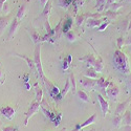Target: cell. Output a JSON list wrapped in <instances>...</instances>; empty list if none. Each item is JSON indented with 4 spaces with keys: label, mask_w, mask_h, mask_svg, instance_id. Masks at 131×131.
<instances>
[{
    "label": "cell",
    "mask_w": 131,
    "mask_h": 131,
    "mask_svg": "<svg viewBox=\"0 0 131 131\" xmlns=\"http://www.w3.org/2000/svg\"><path fill=\"white\" fill-rule=\"evenodd\" d=\"M9 16L6 17H0V34H2L3 30L5 29V27L8 25L9 22Z\"/></svg>",
    "instance_id": "20"
},
{
    "label": "cell",
    "mask_w": 131,
    "mask_h": 131,
    "mask_svg": "<svg viewBox=\"0 0 131 131\" xmlns=\"http://www.w3.org/2000/svg\"><path fill=\"white\" fill-rule=\"evenodd\" d=\"M122 124L123 126H131V112L126 111L123 118H122Z\"/></svg>",
    "instance_id": "22"
},
{
    "label": "cell",
    "mask_w": 131,
    "mask_h": 131,
    "mask_svg": "<svg viewBox=\"0 0 131 131\" xmlns=\"http://www.w3.org/2000/svg\"><path fill=\"white\" fill-rule=\"evenodd\" d=\"M16 56H17V57H19V58H21V59H23V60H24V61L27 63L28 67H29V68H30L32 71L37 72V68H36V65H35L34 60H31L30 58H28V57L24 56V54H18V53H16Z\"/></svg>",
    "instance_id": "14"
},
{
    "label": "cell",
    "mask_w": 131,
    "mask_h": 131,
    "mask_svg": "<svg viewBox=\"0 0 131 131\" xmlns=\"http://www.w3.org/2000/svg\"><path fill=\"white\" fill-rule=\"evenodd\" d=\"M77 95H78V97L81 100V101H83V102H86V103H89L90 102V99L88 97V95H87V93L84 91V90H77Z\"/></svg>",
    "instance_id": "24"
},
{
    "label": "cell",
    "mask_w": 131,
    "mask_h": 131,
    "mask_svg": "<svg viewBox=\"0 0 131 131\" xmlns=\"http://www.w3.org/2000/svg\"><path fill=\"white\" fill-rule=\"evenodd\" d=\"M79 60H80V61L85 62L87 65H88L89 67H93V65H94V63H95V61H96L95 57L93 56V54H91V53H89V54H86L85 57L80 58Z\"/></svg>",
    "instance_id": "13"
},
{
    "label": "cell",
    "mask_w": 131,
    "mask_h": 131,
    "mask_svg": "<svg viewBox=\"0 0 131 131\" xmlns=\"http://www.w3.org/2000/svg\"><path fill=\"white\" fill-rule=\"evenodd\" d=\"M91 131H94V130H91Z\"/></svg>",
    "instance_id": "50"
},
{
    "label": "cell",
    "mask_w": 131,
    "mask_h": 131,
    "mask_svg": "<svg viewBox=\"0 0 131 131\" xmlns=\"http://www.w3.org/2000/svg\"><path fill=\"white\" fill-rule=\"evenodd\" d=\"M71 25H72V20L70 18H67L66 22H63V34H66V32L70 31Z\"/></svg>",
    "instance_id": "25"
},
{
    "label": "cell",
    "mask_w": 131,
    "mask_h": 131,
    "mask_svg": "<svg viewBox=\"0 0 131 131\" xmlns=\"http://www.w3.org/2000/svg\"><path fill=\"white\" fill-rule=\"evenodd\" d=\"M42 81L44 82V84H45V86H46V89H47V92H48V94H49L51 97L56 99V97L59 96L60 90H59V88H58L56 85H53V84H52L48 79H46L45 77L42 79Z\"/></svg>",
    "instance_id": "4"
},
{
    "label": "cell",
    "mask_w": 131,
    "mask_h": 131,
    "mask_svg": "<svg viewBox=\"0 0 131 131\" xmlns=\"http://www.w3.org/2000/svg\"><path fill=\"white\" fill-rule=\"evenodd\" d=\"M93 68L95 69V71L97 73L103 70V68H104V62H103L101 57H97V59H96V61H95V63L93 65Z\"/></svg>",
    "instance_id": "21"
},
{
    "label": "cell",
    "mask_w": 131,
    "mask_h": 131,
    "mask_svg": "<svg viewBox=\"0 0 131 131\" xmlns=\"http://www.w3.org/2000/svg\"><path fill=\"white\" fill-rule=\"evenodd\" d=\"M42 97H43V91H42V89H40V88H38V87H36V99H35V100H36L37 102L41 103Z\"/></svg>",
    "instance_id": "32"
},
{
    "label": "cell",
    "mask_w": 131,
    "mask_h": 131,
    "mask_svg": "<svg viewBox=\"0 0 131 131\" xmlns=\"http://www.w3.org/2000/svg\"><path fill=\"white\" fill-rule=\"evenodd\" d=\"M113 63L114 66L117 70H119L123 73H129L130 72V66H129V62L128 58L126 56V53L123 52L122 50H115L113 54Z\"/></svg>",
    "instance_id": "1"
},
{
    "label": "cell",
    "mask_w": 131,
    "mask_h": 131,
    "mask_svg": "<svg viewBox=\"0 0 131 131\" xmlns=\"http://www.w3.org/2000/svg\"><path fill=\"white\" fill-rule=\"evenodd\" d=\"M20 26V22H19V20L17 18H15L13 21H12V24H10V27H9V30H8V36H7V39L10 40L14 36L15 34L17 32L18 28Z\"/></svg>",
    "instance_id": "10"
},
{
    "label": "cell",
    "mask_w": 131,
    "mask_h": 131,
    "mask_svg": "<svg viewBox=\"0 0 131 131\" xmlns=\"http://www.w3.org/2000/svg\"><path fill=\"white\" fill-rule=\"evenodd\" d=\"M2 131H17V127H13V126H7L5 128H3Z\"/></svg>",
    "instance_id": "39"
},
{
    "label": "cell",
    "mask_w": 131,
    "mask_h": 131,
    "mask_svg": "<svg viewBox=\"0 0 131 131\" xmlns=\"http://www.w3.org/2000/svg\"><path fill=\"white\" fill-rule=\"evenodd\" d=\"M65 37H66V39H67L69 42H73V41L77 40V35H75L72 30L66 32V34H65Z\"/></svg>",
    "instance_id": "30"
},
{
    "label": "cell",
    "mask_w": 131,
    "mask_h": 131,
    "mask_svg": "<svg viewBox=\"0 0 131 131\" xmlns=\"http://www.w3.org/2000/svg\"><path fill=\"white\" fill-rule=\"evenodd\" d=\"M53 31H54V37L53 39L54 40H59L63 34V20L61 19L59 21V23L57 24V26L53 28Z\"/></svg>",
    "instance_id": "12"
},
{
    "label": "cell",
    "mask_w": 131,
    "mask_h": 131,
    "mask_svg": "<svg viewBox=\"0 0 131 131\" xmlns=\"http://www.w3.org/2000/svg\"><path fill=\"white\" fill-rule=\"evenodd\" d=\"M123 6V3L122 2H115V3H113V4H111L110 6H109V8L108 9H110V10H113V12H116V10L118 9V8H121ZM107 9V10H108Z\"/></svg>",
    "instance_id": "33"
},
{
    "label": "cell",
    "mask_w": 131,
    "mask_h": 131,
    "mask_svg": "<svg viewBox=\"0 0 131 131\" xmlns=\"http://www.w3.org/2000/svg\"><path fill=\"white\" fill-rule=\"evenodd\" d=\"M50 9H51V1L47 2V4L44 6V9H43L42 12V17L44 18L45 20H48V16H49V13H50Z\"/></svg>",
    "instance_id": "23"
},
{
    "label": "cell",
    "mask_w": 131,
    "mask_h": 131,
    "mask_svg": "<svg viewBox=\"0 0 131 131\" xmlns=\"http://www.w3.org/2000/svg\"><path fill=\"white\" fill-rule=\"evenodd\" d=\"M109 23H110V22H109V20H107L106 22H104L103 24H101L99 27H97V30H99V31H103V30H105V29L107 28V26L109 25Z\"/></svg>",
    "instance_id": "36"
},
{
    "label": "cell",
    "mask_w": 131,
    "mask_h": 131,
    "mask_svg": "<svg viewBox=\"0 0 131 131\" xmlns=\"http://www.w3.org/2000/svg\"><path fill=\"white\" fill-rule=\"evenodd\" d=\"M96 99H97V101H99V103H100L103 116H106V114L109 112V104H108V102L104 99L103 95L101 93H97L96 94Z\"/></svg>",
    "instance_id": "9"
},
{
    "label": "cell",
    "mask_w": 131,
    "mask_h": 131,
    "mask_svg": "<svg viewBox=\"0 0 131 131\" xmlns=\"http://www.w3.org/2000/svg\"><path fill=\"white\" fill-rule=\"evenodd\" d=\"M109 84H110V82L105 80V78H100L96 80V87L100 89H107V87L109 86Z\"/></svg>",
    "instance_id": "18"
},
{
    "label": "cell",
    "mask_w": 131,
    "mask_h": 131,
    "mask_svg": "<svg viewBox=\"0 0 131 131\" xmlns=\"http://www.w3.org/2000/svg\"><path fill=\"white\" fill-rule=\"evenodd\" d=\"M62 131H64V130H62Z\"/></svg>",
    "instance_id": "52"
},
{
    "label": "cell",
    "mask_w": 131,
    "mask_h": 131,
    "mask_svg": "<svg viewBox=\"0 0 131 131\" xmlns=\"http://www.w3.org/2000/svg\"><path fill=\"white\" fill-rule=\"evenodd\" d=\"M84 77L89 78V79H93L96 80L97 79V72L95 71V69L93 67H88L86 69V71L84 72Z\"/></svg>",
    "instance_id": "15"
},
{
    "label": "cell",
    "mask_w": 131,
    "mask_h": 131,
    "mask_svg": "<svg viewBox=\"0 0 131 131\" xmlns=\"http://www.w3.org/2000/svg\"><path fill=\"white\" fill-rule=\"evenodd\" d=\"M0 64H1V62H0Z\"/></svg>",
    "instance_id": "51"
},
{
    "label": "cell",
    "mask_w": 131,
    "mask_h": 131,
    "mask_svg": "<svg viewBox=\"0 0 131 131\" xmlns=\"http://www.w3.org/2000/svg\"><path fill=\"white\" fill-rule=\"evenodd\" d=\"M69 80H70V85H71V90H72V92L77 93V83H75V77H74L73 73H70Z\"/></svg>",
    "instance_id": "27"
},
{
    "label": "cell",
    "mask_w": 131,
    "mask_h": 131,
    "mask_svg": "<svg viewBox=\"0 0 131 131\" xmlns=\"http://www.w3.org/2000/svg\"><path fill=\"white\" fill-rule=\"evenodd\" d=\"M130 44H131V39H128V40L126 41V43H125V45L128 46V45H130Z\"/></svg>",
    "instance_id": "46"
},
{
    "label": "cell",
    "mask_w": 131,
    "mask_h": 131,
    "mask_svg": "<svg viewBox=\"0 0 131 131\" xmlns=\"http://www.w3.org/2000/svg\"><path fill=\"white\" fill-rule=\"evenodd\" d=\"M70 2H71V0H58L59 6L62 7V8H65V9L68 7V5L70 4Z\"/></svg>",
    "instance_id": "31"
},
{
    "label": "cell",
    "mask_w": 131,
    "mask_h": 131,
    "mask_svg": "<svg viewBox=\"0 0 131 131\" xmlns=\"http://www.w3.org/2000/svg\"><path fill=\"white\" fill-rule=\"evenodd\" d=\"M116 16H117L116 12H113V10H110V9H108L107 12L105 13V17H106L108 20H113V19L116 18Z\"/></svg>",
    "instance_id": "29"
},
{
    "label": "cell",
    "mask_w": 131,
    "mask_h": 131,
    "mask_svg": "<svg viewBox=\"0 0 131 131\" xmlns=\"http://www.w3.org/2000/svg\"><path fill=\"white\" fill-rule=\"evenodd\" d=\"M108 19L106 17H102L100 19H94V18H88L86 21V26L89 28H97L101 24H103L104 22H106Z\"/></svg>",
    "instance_id": "7"
},
{
    "label": "cell",
    "mask_w": 131,
    "mask_h": 131,
    "mask_svg": "<svg viewBox=\"0 0 131 131\" xmlns=\"http://www.w3.org/2000/svg\"><path fill=\"white\" fill-rule=\"evenodd\" d=\"M34 62L37 68V72L39 74V77L41 78V80L44 78V74H43V68H42V61H41V44H37L36 48H35V52H34Z\"/></svg>",
    "instance_id": "2"
},
{
    "label": "cell",
    "mask_w": 131,
    "mask_h": 131,
    "mask_svg": "<svg viewBox=\"0 0 131 131\" xmlns=\"http://www.w3.org/2000/svg\"><path fill=\"white\" fill-rule=\"evenodd\" d=\"M95 121H96V114H92V115H91L89 118H87V119H86V121H85L84 123L75 125V127H74V130H81V129H83V128H84V127H86V126L92 125L93 123H95Z\"/></svg>",
    "instance_id": "11"
},
{
    "label": "cell",
    "mask_w": 131,
    "mask_h": 131,
    "mask_svg": "<svg viewBox=\"0 0 131 131\" xmlns=\"http://www.w3.org/2000/svg\"><path fill=\"white\" fill-rule=\"evenodd\" d=\"M122 115H115L114 116V118H113V126L114 127H118L119 125H121L122 124Z\"/></svg>",
    "instance_id": "34"
},
{
    "label": "cell",
    "mask_w": 131,
    "mask_h": 131,
    "mask_svg": "<svg viewBox=\"0 0 131 131\" xmlns=\"http://www.w3.org/2000/svg\"><path fill=\"white\" fill-rule=\"evenodd\" d=\"M8 4L7 3H5L4 5H3V8H2V10H3V12H5V13H8Z\"/></svg>",
    "instance_id": "41"
},
{
    "label": "cell",
    "mask_w": 131,
    "mask_h": 131,
    "mask_svg": "<svg viewBox=\"0 0 131 131\" xmlns=\"http://www.w3.org/2000/svg\"><path fill=\"white\" fill-rule=\"evenodd\" d=\"M25 12H26V7L25 5H22V6H20V8L18 9V12H17V19L20 21V20H22L25 16Z\"/></svg>",
    "instance_id": "26"
},
{
    "label": "cell",
    "mask_w": 131,
    "mask_h": 131,
    "mask_svg": "<svg viewBox=\"0 0 131 131\" xmlns=\"http://www.w3.org/2000/svg\"><path fill=\"white\" fill-rule=\"evenodd\" d=\"M129 104V102H124V103H121L118 104L116 109H115V115H122L124 112H126V108H127V105Z\"/></svg>",
    "instance_id": "19"
},
{
    "label": "cell",
    "mask_w": 131,
    "mask_h": 131,
    "mask_svg": "<svg viewBox=\"0 0 131 131\" xmlns=\"http://www.w3.org/2000/svg\"><path fill=\"white\" fill-rule=\"evenodd\" d=\"M106 2L107 0H96V9L101 12V10L105 9V6H106Z\"/></svg>",
    "instance_id": "28"
},
{
    "label": "cell",
    "mask_w": 131,
    "mask_h": 131,
    "mask_svg": "<svg viewBox=\"0 0 131 131\" xmlns=\"http://www.w3.org/2000/svg\"><path fill=\"white\" fill-rule=\"evenodd\" d=\"M15 113H16V110L10 106H4L2 108H0V114H2L6 119H8V121L14 118Z\"/></svg>",
    "instance_id": "8"
},
{
    "label": "cell",
    "mask_w": 131,
    "mask_h": 131,
    "mask_svg": "<svg viewBox=\"0 0 131 131\" xmlns=\"http://www.w3.org/2000/svg\"><path fill=\"white\" fill-rule=\"evenodd\" d=\"M131 29V18H130V21L128 22V27H127V30H130Z\"/></svg>",
    "instance_id": "45"
},
{
    "label": "cell",
    "mask_w": 131,
    "mask_h": 131,
    "mask_svg": "<svg viewBox=\"0 0 131 131\" xmlns=\"http://www.w3.org/2000/svg\"><path fill=\"white\" fill-rule=\"evenodd\" d=\"M117 1V0H107V2H106V6H105V9H108L109 8V6H110L111 4H113V3H115Z\"/></svg>",
    "instance_id": "38"
},
{
    "label": "cell",
    "mask_w": 131,
    "mask_h": 131,
    "mask_svg": "<svg viewBox=\"0 0 131 131\" xmlns=\"http://www.w3.org/2000/svg\"><path fill=\"white\" fill-rule=\"evenodd\" d=\"M41 108V104L39 102H37L36 100L34 102H31L30 103V106L28 108V111L26 112L25 114V119H24V125L26 126L28 124V121L30 119V117H32L35 115V113H37L39 111V109Z\"/></svg>",
    "instance_id": "3"
},
{
    "label": "cell",
    "mask_w": 131,
    "mask_h": 131,
    "mask_svg": "<svg viewBox=\"0 0 131 131\" xmlns=\"http://www.w3.org/2000/svg\"><path fill=\"white\" fill-rule=\"evenodd\" d=\"M69 90H71V85H70V80L67 79V80H66V83H65V86H64V89L60 92V94H59V96L57 97V99L60 100V99H62V97H64Z\"/></svg>",
    "instance_id": "17"
},
{
    "label": "cell",
    "mask_w": 131,
    "mask_h": 131,
    "mask_svg": "<svg viewBox=\"0 0 131 131\" xmlns=\"http://www.w3.org/2000/svg\"><path fill=\"white\" fill-rule=\"evenodd\" d=\"M39 1L41 2V4H42L43 6H45V5L47 4V2L49 1V0H39Z\"/></svg>",
    "instance_id": "43"
},
{
    "label": "cell",
    "mask_w": 131,
    "mask_h": 131,
    "mask_svg": "<svg viewBox=\"0 0 131 131\" xmlns=\"http://www.w3.org/2000/svg\"><path fill=\"white\" fill-rule=\"evenodd\" d=\"M129 50L131 51V45H129Z\"/></svg>",
    "instance_id": "48"
},
{
    "label": "cell",
    "mask_w": 131,
    "mask_h": 131,
    "mask_svg": "<svg viewBox=\"0 0 131 131\" xmlns=\"http://www.w3.org/2000/svg\"><path fill=\"white\" fill-rule=\"evenodd\" d=\"M126 1H127V2H131V0H126Z\"/></svg>",
    "instance_id": "49"
},
{
    "label": "cell",
    "mask_w": 131,
    "mask_h": 131,
    "mask_svg": "<svg viewBox=\"0 0 131 131\" xmlns=\"http://www.w3.org/2000/svg\"><path fill=\"white\" fill-rule=\"evenodd\" d=\"M106 95L108 97H110L112 101H116L117 96L119 95V88L117 86H115L112 82H110V84H109V86L106 89Z\"/></svg>",
    "instance_id": "5"
},
{
    "label": "cell",
    "mask_w": 131,
    "mask_h": 131,
    "mask_svg": "<svg viewBox=\"0 0 131 131\" xmlns=\"http://www.w3.org/2000/svg\"><path fill=\"white\" fill-rule=\"evenodd\" d=\"M79 83H80V85H82V87L84 89H88V90H91L94 88V87H96V80L89 79V78H86V77L80 78Z\"/></svg>",
    "instance_id": "6"
},
{
    "label": "cell",
    "mask_w": 131,
    "mask_h": 131,
    "mask_svg": "<svg viewBox=\"0 0 131 131\" xmlns=\"http://www.w3.org/2000/svg\"><path fill=\"white\" fill-rule=\"evenodd\" d=\"M28 32H29V36H30V39L32 40V42L35 43V44H40V42H41V37L40 35L38 34V32L34 29H28Z\"/></svg>",
    "instance_id": "16"
},
{
    "label": "cell",
    "mask_w": 131,
    "mask_h": 131,
    "mask_svg": "<svg viewBox=\"0 0 131 131\" xmlns=\"http://www.w3.org/2000/svg\"><path fill=\"white\" fill-rule=\"evenodd\" d=\"M3 79H4V74H3L2 70L0 69V81H1V80H3Z\"/></svg>",
    "instance_id": "44"
},
{
    "label": "cell",
    "mask_w": 131,
    "mask_h": 131,
    "mask_svg": "<svg viewBox=\"0 0 131 131\" xmlns=\"http://www.w3.org/2000/svg\"><path fill=\"white\" fill-rule=\"evenodd\" d=\"M116 44H117V47H118V48H122V46L125 44V39H124L123 37H119V38H117Z\"/></svg>",
    "instance_id": "37"
},
{
    "label": "cell",
    "mask_w": 131,
    "mask_h": 131,
    "mask_svg": "<svg viewBox=\"0 0 131 131\" xmlns=\"http://www.w3.org/2000/svg\"><path fill=\"white\" fill-rule=\"evenodd\" d=\"M85 19H86V16L85 15H78L77 16V19H75V22L79 26H81L84 22H85Z\"/></svg>",
    "instance_id": "35"
},
{
    "label": "cell",
    "mask_w": 131,
    "mask_h": 131,
    "mask_svg": "<svg viewBox=\"0 0 131 131\" xmlns=\"http://www.w3.org/2000/svg\"><path fill=\"white\" fill-rule=\"evenodd\" d=\"M6 3V0H0V10L3 8V5Z\"/></svg>",
    "instance_id": "42"
},
{
    "label": "cell",
    "mask_w": 131,
    "mask_h": 131,
    "mask_svg": "<svg viewBox=\"0 0 131 131\" xmlns=\"http://www.w3.org/2000/svg\"><path fill=\"white\" fill-rule=\"evenodd\" d=\"M71 131H85V130H82L81 129V130H71Z\"/></svg>",
    "instance_id": "47"
},
{
    "label": "cell",
    "mask_w": 131,
    "mask_h": 131,
    "mask_svg": "<svg viewBox=\"0 0 131 131\" xmlns=\"http://www.w3.org/2000/svg\"><path fill=\"white\" fill-rule=\"evenodd\" d=\"M84 1H85V0H74V2H75V4H77L78 7L82 6L84 4Z\"/></svg>",
    "instance_id": "40"
}]
</instances>
